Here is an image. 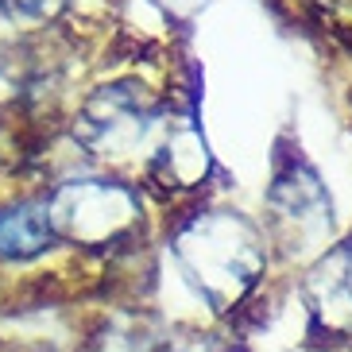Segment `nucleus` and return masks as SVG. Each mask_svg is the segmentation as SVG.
Listing matches in <instances>:
<instances>
[{
  "instance_id": "obj_1",
  "label": "nucleus",
  "mask_w": 352,
  "mask_h": 352,
  "mask_svg": "<svg viewBox=\"0 0 352 352\" xmlns=\"http://www.w3.org/2000/svg\"><path fill=\"white\" fill-rule=\"evenodd\" d=\"M47 244V221L43 213L20 206L0 213V256H32Z\"/></svg>"
}]
</instances>
